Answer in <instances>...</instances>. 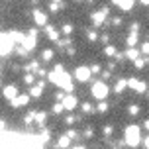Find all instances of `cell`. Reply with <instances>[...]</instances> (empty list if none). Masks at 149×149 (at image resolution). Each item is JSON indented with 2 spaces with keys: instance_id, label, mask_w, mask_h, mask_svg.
Segmentation results:
<instances>
[{
  "instance_id": "6da1fadb",
  "label": "cell",
  "mask_w": 149,
  "mask_h": 149,
  "mask_svg": "<svg viewBox=\"0 0 149 149\" xmlns=\"http://www.w3.org/2000/svg\"><path fill=\"white\" fill-rule=\"evenodd\" d=\"M126 143L130 147H137L141 143V134H139V127L135 124H130L126 127Z\"/></svg>"
},
{
  "instance_id": "7a4b0ae2",
  "label": "cell",
  "mask_w": 149,
  "mask_h": 149,
  "mask_svg": "<svg viewBox=\"0 0 149 149\" xmlns=\"http://www.w3.org/2000/svg\"><path fill=\"white\" fill-rule=\"evenodd\" d=\"M108 84H106L104 81H98V82H94L92 84V96L94 98H98V100H104L106 96H108Z\"/></svg>"
},
{
  "instance_id": "3957f363",
  "label": "cell",
  "mask_w": 149,
  "mask_h": 149,
  "mask_svg": "<svg viewBox=\"0 0 149 149\" xmlns=\"http://www.w3.org/2000/svg\"><path fill=\"white\" fill-rule=\"evenodd\" d=\"M90 74H92V69L90 67H77L74 69V79L79 82H86L90 79Z\"/></svg>"
},
{
  "instance_id": "277c9868",
  "label": "cell",
  "mask_w": 149,
  "mask_h": 149,
  "mask_svg": "<svg viewBox=\"0 0 149 149\" xmlns=\"http://www.w3.org/2000/svg\"><path fill=\"white\" fill-rule=\"evenodd\" d=\"M14 39H12V36L8 33V31H4L2 33V55H8V53L14 49Z\"/></svg>"
},
{
  "instance_id": "5b68a950",
  "label": "cell",
  "mask_w": 149,
  "mask_h": 149,
  "mask_svg": "<svg viewBox=\"0 0 149 149\" xmlns=\"http://www.w3.org/2000/svg\"><path fill=\"white\" fill-rule=\"evenodd\" d=\"M57 84H59L63 90H67V92H71L73 90V82H71V77H69L65 71L63 73H59V79H57Z\"/></svg>"
},
{
  "instance_id": "8992f818",
  "label": "cell",
  "mask_w": 149,
  "mask_h": 149,
  "mask_svg": "<svg viewBox=\"0 0 149 149\" xmlns=\"http://www.w3.org/2000/svg\"><path fill=\"white\" fill-rule=\"evenodd\" d=\"M110 14V10H108V8H102V10H100V12H94V14H92V24H94V26H102V24H104V20H106V16Z\"/></svg>"
},
{
  "instance_id": "52a82bcc",
  "label": "cell",
  "mask_w": 149,
  "mask_h": 149,
  "mask_svg": "<svg viewBox=\"0 0 149 149\" xmlns=\"http://www.w3.org/2000/svg\"><path fill=\"white\" fill-rule=\"evenodd\" d=\"M127 86L132 90H135V92H139V94H143V92L147 90V84L143 81H137V79H130V81H127Z\"/></svg>"
},
{
  "instance_id": "ba28073f",
  "label": "cell",
  "mask_w": 149,
  "mask_h": 149,
  "mask_svg": "<svg viewBox=\"0 0 149 149\" xmlns=\"http://www.w3.org/2000/svg\"><path fill=\"white\" fill-rule=\"evenodd\" d=\"M28 102H30V94H18L14 100H10L12 108H22V106H26Z\"/></svg>"
},
{
  "instance_id": "9c48e42d",
  "label": "cell",
  "mask_w": 149,
  "mask_h": 149,
  "mask_svg": "<svg viewBox=\"0 0 149 149\" xmlns=\"http://www.w3.org/2000/svg\"><path fill=\"white\" fill-rule=\"evenodd\" d=\"M33 22L37 24V26H47V14H45L43 10H33Z\"/></svg>"
},
{
  "instance_id": "30bf717a",
  "label": "cell",
  "mask_w": 149,
  "mask_h": 149,
  "mask_svg": "<svg viewBox=\"0 0 149 149\" xmlns=\"http://www.w3.org/2000/svg\"><path fill=\"white\" fill-rule=\"evenodd\" d=\"M61 102L65 106V110H74V108H77V96H74V94H65V98H63Z\"/></svg>"
},
{
  "instance_id": "8fae6325",
  "label": "cell",
  "mask_w": 149,
  "mask_h": 149,
  "mask_svg": "<svg viewBox=\"0 0 149 149\" xmlns=\"http://www.w3.org/2000/svg\"><path fill=\"white\" fill-rule=\"evenodd\" d=\"M36 37H37V36H33V33H28V36H26L24 47H26L28 51H33V47H36Z\"/></svg>"
},
{
  "instance_id": "7c38bea8",
  "label": "cell",
  "mask_w": 149,
  "mask_h": 149,
  "mask_svg": "<svg viewBox=\"0 0 149 149\" xmlns=\"http://www.w3.org/2000/svg\"><path fill=\"white\" fill-rule=\"evenodd\" d=\"M112 4L120 6L122 10H132L134 8V0H112Z\"/></svg>"
},
{
  "instance_id": "4fadbf2b",
  "label": "cell",
  "mask_w": 149,
  "mask_h": 149,
  "mask_svg": "<svg viewBox=\"0 0 149 149\" xmlns=\"http://www.w3.org/2000/svg\"><path fill=\"white\" fill-rule=\"evenodd\" d=\"M4 96H6L8 100H14V98L18 96V88H16L14 84H8L6 88H4Z\"/></svg>"
},
{
  "instance_id": "5bb4252c",
  "label": "cell",
  "mask_w": 149,
  "mask_h": 149,
  "mask_svg": "<svg viewBox=\"0 0 149 149\" xmlns=\"http://www.w3.org/2000/svg\"><path fill=\"white\" fill-rule=\"evenodd\" d=\"M45 33H47V37L51 41H59V31L55 30L53 26H45Z\"/></svg>"
},
{
  "instance_id": "9a60e30c",
  "label": "cell",
  "mask_w": 149,
  "mask_h": 149,
  "mask_svg": "<svg viewBox=\"0 0 149 149\" xmlns=\"http://www.w3.org/2000/svg\"><path fill=\"white\" fill-rule=\"evenodd\" d=\"M43 86H45V82L41 81L39 84H37V86H33V88L30 90V96H33V98H39V96H41V92H43Z\"/></svg>"
},
{
  "instance_id": "2e32d148",
  "label": "cell",
  "mask_w": 149,
  "mask_h": 149,
  "mask_svg": "<svg viewBox=\"0 0 149 149\" xmlns=\"http://www.w3.org/2000/svg\"><path fill=\"white\" fill-rule=\"evenodd\" d=\"M69 145H71V137L69 135H61L59 139H57V147L59 149H67Z\"/></svg>"
},
{
  "instance_id": "e0dca14e",
  "label": "cell",
  "mask_w": 149,
  "mask_h": 149,
  "mask_svg": "<svg viewBox=\"0 0 149 149\" xmlns=\"http://www.w3.org/2000/svg\"><path fill=\"white\" fill-rule=\"evenodd\" d=\"M10 36H12V39H14L16 43H22L24 45V41H26V36L20 33V31H10Z\"/></svg>"
},
{
  "instance_id": "ac0fdd59",
  "label": "cell",
  "mask_w": 149,
  "mask_h": 149,
  "mask_svg": "<svg viewBox=\"0 0 149 149\" xmlns=\"http://www.w3.org/2000/svg\"><path fill=\"white\" fill-rule=\"evenodd\" d=\"M137 36H139V33H137V31H132V33H130V37H127V47H135V43H137Z\"/></svg>"
},
{
  "instance_id": "d6986e66",
  "label": "cell",
  "mask_w": 149,
  "mask_h": 149,
  "mask_svg": "<svg viewBox=\"0 0 149 149\" xmlns=\"http://www.w3.org/2000/svg\"><path fill=\"white\" fill-rule=\"evenodd\" d=\"M126 57H127V59H132V61H135V59H139V51H137L135 47H130L127 53H126Z\"/></svg>"
},
{
  "instance_id": "ffe728a7",
  "label": "cell",
  "mask_w": 149,
  "mask_h": 149,
  "mask_svg": "<svg viewBox=\"0 0 149 149\" xmlns=\"http://www.w3.org/2000/svg\"><path fill=\"white\" fill-rule=\"evenodd\" d=\"M126 86H127V81H118V82H116V86H114V92H116V94H120V92L126 88Z\"/></svg>"
},
{
  "instance_id": "44dd1931",
  "label": "cell",
  "mask_w": 149,
  "mask_h": 149,
  "mask_svg": "<svg viewBox=\"0 0 149 149\" xmlns=\"http://www.w3.org/2000/svg\"><path fill=\"white\" fill-rule=\"evenodd\" d=\"M45 120H47L45 112H37V114H36V122H37V126H43V124H45Z\"/></svg>"
},
{
  "instance_id": "7402d4cb",
  "label": "cell",
  "mask_w": 149,
  "mask_h": 149,
  "mask_svg": "<svg viewBox=\"0 0 149 149\" xmlns=\"http://www.w3.org/2000/svg\"><path fill=\"white\" fill-rule=\"evenodd\" d=\"M41 59H43V61H51V59H53V51H51V49H43V53H41Z\"/></svg>"
},
{
  "instance_id": "603a6c76",
  "label": "cell",
  "mask_w": 149,
  "mask_h": 149,
  "mask_svg": "<svg viewBox=\"0 0 149 149\" xmlns=\"http://www.w3.org/2000/svg\"><path fill=\"white\" fill-rule=\"evenodd\" d=\"M81 108H82V112H84V114H92V112H94V106L88 104V102H84V104H82Z\"/></svg>"
},
{
  "instance_id": "cb8c5ba5",
  "label": "cell",
  "mask_w": 149,
  "mask_h": 149,
  "mask_svg": "<svg viewBox=\"0 0 149 149\" xmlns=\"http://www.w3.org/2000/svg\"><path fill=\"white\" fill-rule=\"evenodd\" d=\"M33 120H36V112H30V114L24 116V122H26V124H31Z\"/></svg>"
},
{
  "instance_id": "d4e9b609",
  "label": "cell",
  "mask_w": 149,
  "mask_h": 149,
  "mask_svg": "<svg viewBox=\"0 0 149 149\" xmlns=\"http://www.w3.org/2000/svg\"><path fill=\"white\" fill-rule=\"evenodd\" d=\"M33 81H36V77H33L31 73H28L26 77H24V82H26V84H33Z\"/></svg>"
},
{
  "instance_id": "484cf974",
  "label": "cell",
  "mask_w": 149,
  "mask_h": 149,
  "mask_svg": "<svg viewBox=\"0 0 149 149\" xmlns=\"http://www.w3.org/2000/svg\"><path fill=\"white\" fill-rule=\"evenodd\" d=\"M104 53H106V55H116V47H114V45H106Z\"/></svg>"
},
{
  "instance_id": "4316f807",
  "label": "cell",
  "mask_w": 149,
  "mask_h": 149,
  "mask_svg": "<svg viewBox=\"0 0 149 149\" xmlns=\"http://www.w3.org/2000/svg\"><path fill=\"white\" fill-rule=\"evenodd\" d=\"M145 63H147V59H135L134 61V65L137 69H143V67H145Z\"/></svg>"
},
{
  "instance_id": "83f0119b",
  "label": "cell",
  "mask_w": 149,
  "mask_h": 149,
  "mask_svg": "<svg viewBox=\"0 0 149 149\" xmlns=\"http://www.w3.org/2000/svg\"><path fill=\"white\" fill-rule=\"evenodd\" d=\"M61 30H63V33H65V36H69V33H73V26H71V24H65Z\"/></svg>"
},
{
  "instance_id": "f1b7e54d",
  "label": "cell",
  "mask_w": 149,
  "mask_h": 149,
  "mask_svg": "<svg viewBox=\"0 0 149 149\" xmlns=\"http://www.w3.org/2000/svg\"><path fill=\"white\" fill-rule=\"evenodd\" d=\"M63 110H65V106H63V102H59V104H55V106H53V112H55V114H61Z\"/></svg>"
},
{
  "instance_id": "f546056e",
  "label": "cell",
  "mask_w": 149,
  "mask_h": 149,
  "mask_svg": "<svg viewBox=\"0 0 149 149\" xmlns=\"http://www.w3.org/2000/svg\"><path fill=\"white\" fill-rule=\"evenodd\" d=\"M139 114V106H130V116H137Z\"/></svg>"
},
{
  "instance_id": "4dcf8cb0",
  "label": "cell",
  "mask_w": 149,
  "mask_h": 149,
  "mask_svg": "<svg viewBox=\"0 0 149 149\" xmlns=\"http://www.w3.org/2000/svg\"><path fill=\"white\" fill-rule=\"evenodd\" d=\"M98 112L106 114V112H108V104H106V102H100V104H98Z\"/></svg>"
},
{
  "instance_id": "1f68e13d",
  "label": "cell",
  "mask_w": 149,
  "mask_h": 149,
  "mask_svg": "<svg viewBox=\"0 0 149 149\" xmlns=\"http://www.w3.org/2000/svg\"><path fill=\"white\" fill-rule=\"evenodd\" d=\"M36 67H37V61H30V63L26 65V69H30V71H31V69H36Z\"/></svg>"
},
{
  "instance_id": "d6a6232c",
  "label": "cell",
  "mask_w": 149,
  "mask_h": 149,
  "mask_svg": "<svg viewBox=\"0 0 149 149\" xmlns=\"http://www.w3.org/2000/svg\"><path fill=\"white\" fill-rule=\"evenodd\" d=\"M86 37H88L90 41H94V39H96V31H88V33H86Z\"/></svg>"
},
{
  "instance_id": "836d02e7",
  "label": "cell",
  "mask_w": 149,
  "mask_h": 149,
  "mask_svg": "<svg viewBox=\"0 0 149 149\" xmlns=\"http://www.w3.org/2000/svg\"><path fill=\"white\" fill-rule=\"evenodd\" d=\"M57 45H59V47H65V45H69V39H59Z\"/></svg>"
},
{
  "instance_id": "e575fe53",
  "label": "cell",
  "mask_w": 149,
  "mask_h": 149,
  "mask_svg": "<svg viewBox=\"0 0 149 149\" xmlns=\"http://www.w3.org/2000/svg\"><path fill=\"white\" fill-rule=\"evenodd\" d=\"M141 51L145 53V55L149 53V41H147V43H143V45H141Z\"/></svg>"
},
{
  "instance_id": "d590c367",
  "label": "cell",
  "mask_w": 149,
  "mask_h": 149,
  "mask_svg": "<svg viewBox=\"0 0 149 149\" xmlns=\"http://www.w3.org/2000/svg\"><path fill=\"white\" fill-rule=\"evenodd\" d=\"M92 134H94V132H92L90 127H86V130H84V137H92Z\"/></svg>"
},
{
  "instance_id": "8d00e7d4",
  "label": "cell",
  "mask_w": 149,
  "mask_h": 149,
  "mask_svg": "<svg viewBox=\"0 0 149 149\" xmlns=\"http://www.w3.org/2000/svg\"><path fill=\"white\" fill-rule=\"evenodd\" d=\"M69 137H71V139H77V132H74V130H69Z\"/></svg>"
},
{
  "instance_id": "74e56055",
  "label": "cell",
  "mask_w": 149,
  "mask_h": 149,
  "mask_svg": "<svg viewBox=\"0 0 149 149\" xmlns=\"http://www.w3.org/2000/svg\"><path fill=\"white\" fill-rule=\"evenodd\" d=\"M112 134V126H104V135H110Z\"/></svg>"
},
{
  "instance_id": "f35d334b",
  "label": "cell",
  "mask_w": 149,
  "mask_h": 149,
  "mask_svg": "<svg viewBox=\"0 0 149 149\" xmlns=\"http://www.w3.org/2000/svg\"><path fill=\"white\" fill-rule=\"evenodd\" d=\"M112 24H114V26H120V24H122V20H120V18H114V20H112Z\"/></svg>"
},
{
  "instance_id": "ab89813d",
  "label": "cell",
  "mask_w": 149,
  "mask_h": 149,
  "mask_svg": "<svg viewBox=\"0 0 149 149\" xmlns=\"http://www.w3.org/2000/svg\"><path fill=\"white\" fill-rule=\"evenodd\" d=\"M102 79H110V71H104L102 73Z\"/></svg>"
},
{
  "instance_id": "60d3db41",
  "label": "cell",
  "mask_w": 149,
  "mask_h": 149,
  "mask_svg": "<svg viewBox=\"0 0 149 149\" xmlns=\"http://www.w3.org/2000/svg\"><path fill=\"white\" fill-rule=\"evenodd\" d=\"M90 69H92V73H98V71H100V67H98V65H92Z\"/></svg>"
},
{
  "instance_id": "b9f144b4",
  "label": "cell",
  "mask_w": 149,
  "mask_h": 149,
  "mask_svg": "<svg viewBox=\"0 0 149 149\" xmlns=\"http://www.w3.org/2000/svg\"><path fill=\"white\" fill-rule=\"evenodd\" d=\"M67 124H74V116H69V118H67Z\"/></svg>"
},
{
  "instance_id": "7bdbcfd3",
  "label": "cell",
  "mask_w": 149,
  "mask_h": 149,
  "mask_svg": "<svg viewBox=\"0 0 149 149\" xmlns=\"http://www.w3.org/2000/svg\"><path fill=\"white\" fill-rule=\"evenodd\" d=\"M143 143H145V149H149V137H145V141H143Z\"/></svg>"
},
{
  "instance_id": "ee69618b",
  "label": "cell",
  "mask_w": 149,
  "mask_h": 149,
  "mask_svg": "<svg viewBox=\"0 0 149 149\" xmlns=\"http://www.w3.org/2000/svg\"><path fill=\"white\" fill-rule=\"evenodd\" d=\"M143 127H145V130H149V120H145V124H143Z\"/></svg>"
},
{
  "instance_id": "f6af8a7d",
  "label": "cell",
  "mask_w": 149,
  "mask_h": 149,
  "mask_svg": "<svg viewBox=\"0 0 149 149\" xmlns=\"http://www.w3.org/2000/svg\"><path fill=\"white\" fill-rule=\"evenodd\" d=\"M139 2H141V4H149V0H139Z\"/></svg>"
},
{
  "instance_id": "bcb514c9",
  "label": "cell",
  "mask_w": 149,
  "mask_h": 149,
  "mask_svg": "<svg viewBox=\"0 0 149 149\" xmlns=\"http://www.w3.org/2000/svg\"><path fill=\"white\" fill-rule=\"evenodd\" d=\"M74 149H84V147H82V145H77V147H74Z\"/></svg>"
},
{
  "instance_id": "7dc6e473",
  "label": "cell",
  "mask_w": 149,
  "mask_h": 149,
  "mask_svg": "<svg viewBox=\"0 0 149 149\" xmlns=\"http://www.w3.org/2000/svg\"><path fill=\"white\" fill-rule=\"evenodd\" d=\"M51 2H59V4H61V0H51Z\"/></svg>"
},
{
  "instance_id": "c3c4849f",
  "label": "cell",
  "mask_w": 149,
  "mask_h": 149,
  "mask_svg": "<svg viewBox=\"0 0 149 149\" xmlns=\"http://www.w3.org/2000/svg\"><path fill=\"white\" fill-rule=\"evenodd\" d=\"M77 2H81V0H77Z\"/></svg>"
}]
</instances>
